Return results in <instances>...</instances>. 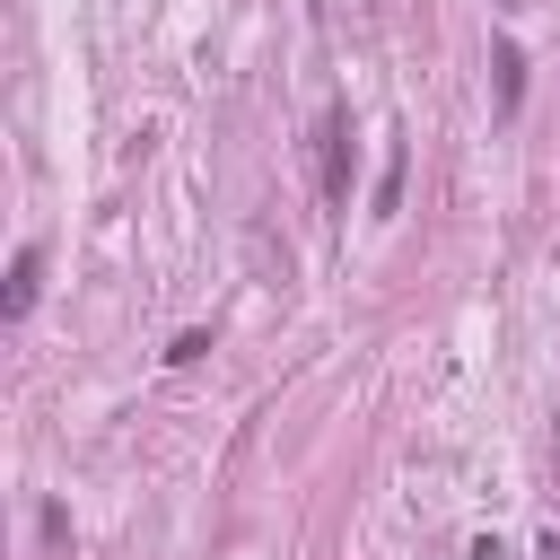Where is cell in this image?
Listing matches in <instances>:
<instances>
[{
	"label": "cell",
	"instance_id": "1",
	"mask_svg": "<svg viewBox=\"0 0 560 560\" xmlns=\"http://www.w3.org/2000/svg\"><path fill=\"white\" fill-rule=\"evenodd\" d=\"M324 201L350 210V114H324Z\"/></svg>",
	"mask_w": 560,
	"mask_h": 560
},
{
	"label": "cell",
	"instance_id": "2",
	"mask_svg": "<svg viewBox=\"0 0 560 560\" xmlns=\"http://www.w3.org/2000/svg\"><path fill=\"white\" fill-rule=\"evenodd\" d=\"M35 289H44V254H35V245H18V262H9V289H0V315L18 324V315L35 306Z\"/></svg>",
	"mask_w": 560,
	"mask_h": 560
},
{
	"label": "cell",
	"instance_id": "3",
	"mask_svg": "<svg viewBox=\"0 0 560 560\" xmlns=\"http://www.w3.org/2000/svg\"><path fill=\"white\" fill-rule=\"evenodd\" d=\"M490 70H499V114H516L525 105V52L516 44H490Z\"/></svg>",
	"mask_w": 560,
	"mask_h": 560
}]
</instances>
